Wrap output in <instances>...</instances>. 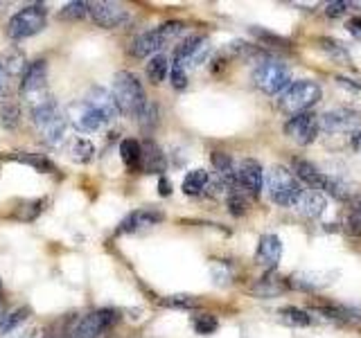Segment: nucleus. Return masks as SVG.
Masks as SVG:
<instances>
[{
    "instance_id": "nucleus-27",
    "label": "nucleus",
    "mask_w": 361,
    "mask_h": 338,
    "mask_svg": "<svg viewBox=\"0 0 361 338\" xmlns=\"http://www.w3.org/2000/svg\"><path fill=\"white\" fill-rule=\"evenodd\" d=\"M27 315H30V309H27V307H20V309H16V311L7 313L5 318H3V325H0V332H3V334H9V332L18 330V327H20L23 323H25Z\"/></svg>"
},
{
    "instance_id": "nucleus-21",
    "label": "nucleus",
    "mask_w": 361,
    "mask_h": 338,
    "mask_svg": "<svg viewBox=\"0 0 361 338\" xmlns=\"http://www.w3.org/2000/svg\"><path fill=\"white\" fill-rule=\"evenodd\" d=\"M208 172H203V169H192L190 174H185L183 178V194L188 196H199L203 189L208 187Z\"/></svg>"
},
{
    "instance_id": "nucleus-29",
    "label": "nucleus",
    "mask_w": 361,
    "mask_h": 338,
    "mask_svg": "<svg viewBox=\"0 0 361 338\" xmlns=\"http://www.w3.org/2000/svg\"><path fill=\"white\" fill-rule=\"evenodd\" d=\"M192 327H195V332H197V334L208 336V334H214V332H217L219 323H217V318H214L212 313H201V315H197L195 320H192Z\"/></svg>"
},
{
    "instance_id": "nucleus-24",
    "label": "nucleus",
    "mask_w": 361,
    "mask_h": 338,
    "mask_svg": "<svg viewBox=\"0 0 361 338\" xmlns=\"http://www.w3.org/2000/svg\"><path fill=\"white\" fill-rule=\"evenodd\" d=\"M0 63L5 65V70L9 73V77H16L18 73L25 75V70H27V65H25V56H23V52H18V50L7 52V54L3 56V59H0Z\"/></svg>"
},
{
    "instance_id": "nucleus-28",
    "label": "nucleus",
    "mask_w": 361,
    "mask_h": 338,
    "mask_svg": "<svg viewBox=\"0 0 361 338\" xmlns=\"http://www.w3.org/2000/svg\"><path fill=\"white\" fill-rule=\"evenodd\" d=\"M90 11V5L84 3V0H75V3H68L61 11H59V18L61 20H79L84 18Z\"/></svg>"
},
{
    "instance_id": "nucleus-30",
    "label": "nucleus",
    "mask_w": 361,
    "mask_h": 338,
    "mask_svg": "<svg viewBox=\"0 0 361 338\" xmlns=\"http://www.w3.org/2000/svg\"><path fill=\"white\" fill-rule=\"evenodd\" d=\"M210 163L212 167L217 169L219 176H228L235 172V167H233V158L226 154V151H212L210 154Z\"/></svg>"
},
{
    "instance_id": "nucleus-22",
    "label": "nucleus",
    "mask_w": 361,
    "mask_h": 338,
    "mask_svg": "<svg viewBox=\"0 0 361 338\" xmlns=\"http://www.w3.org/2000/svg\"><path fill=\"white\" fill-rule=\"evenodd\" d=\"M169 59L165 54H156V56H152L149 59V63H147V77H149V82L152 84H163L165 82V77H167V73H169Z\"/></svg>"
},
{
    "instance_id": "nucleus-35",
    "label": "nucleus",
    "mask_w": 361,
    "mask_h": 338,
    "mask_svg": "<svg viewBox=\"0 0 361 338\" xmlns=\"http://www.w3.org/2000/svg\"><path fill=\"white\" fill-rule=\"evenodd\" d=\"M169 82L176 90H183L188 86V73H185V65L180 61H174L172 68H169Z\"/></svg>"
},
{
    "instance_id": "nucleus-13",
    "label": "nucleus",
    "mask_w": 361,
    "mask_h": 338,
    "mask_svg": "<svg viewBox=\"0 0 361 338\" xmlns=\"http://www.w3.org/2000/svg\"><path fill=\"white\" fill-rule=\"evenodd\" d=\"M66 118L77 131H82V133H95L106 124L104 115H102L97 108L90 106L86 99H79L75 104L68 106Z\"/></svg>"
},
{
    "instance_id": "nucleus-3",
    "label": "nucleus",
    "mask_w": 361,
    "mask_h": 338,
    "mask_svg": "<svg viewBox=\"0 0 361 338\" xmlns=\"http://www.w3.org/2000/svg\"><path fill=\"white\" fill-rule=\"evenodd\" d=\"M267 189L271 194V201L278 203L282 208H296V203L302 196V185L300 180L293 176L287 167L276 165L267 176Z\"/></svg>"
},
{
    "instance_id": "nucleus-25",
    "label": "nucleus",
    "mask_w": 361,
    "mask_h": 338,
    "mask_svg": "<svg viewBox=\"0 0 361 338\" xmlns=\"http://www.w3.org/2000/svg\"><path fill=\"white\" fill-rule=\"evenodd\" d=\"M11 161H18V163H25L30 167H34L37 172H54V165L43 156H34V154H14L9 156Z\"/></svg>"
},
{
    "instance_id": "nucleus-7",
    "label": "nucleus",
    "mask_w": 361,
    "mask_h": 338,
    "mask_svg": "<svg viewBox=\"0 0 361 338\" xmlns=\"http://www.w3.org/2000/svg\"><path fill=\"white\" fill-rule=\"evenodd\" d=\"M45 20H48V9L43 5H27L9 18L7 37L11 41H25L45 27Z\"/></svg>"
},
{
    "instance_id": "nucleus-9",
    "label": "nucleus",
    "mask_w": 361,
    "mask_h": 338,
    "mask_svg": "<svg viewBox=\"0 0 361 338\" xmlns=\"http://www.w3.org/2000/svg\"><path fill=\"white\" fill-rule=\"evenodd\" d=\"M20 93L23 99L27 101L30 108L43 104V101L50 99L48 93V65L45 61H34L27 65L25 75H23V82H20Z\"/></svg>"
},
{
    "instance_id": "nucleus-31",
    "label": "nucleus",
    "mask_w": 361,
    "mask_h": 338,
    "mask_svg": "<svg viewBox=\"0 0 361 338\" xmlns=\"http://www.w3.org/2000/svg\"><path fill=\"white\" fill-rule=\"evenodd\" d=\"M228 210H231L233 217H242V214H246L248 201H246L242 189H231L228 192Z\"/></svg>"
},
{
    "instance_id": "nucleus-12",
    "label": "nucleus",
    "mask_w": 361,
    "mask_h": 338,
    "mask_svg": "<svg viewBox=\"0 0 361 338\" xmlns=\"http://www.w3.org/2000/svg\"><path fill=\"white\" fill-rule=\"evenodd\" d=\"M90 18H93L95 25L104 27V30H118L122 25H127L131 20L129 11L124 9L120 3H111V0H99V3H90Z\"/></svg>"
},
{
    "instance_id": "nucleus-16",
    "label": "nucleus",
    "mask_w": 361,
    "mask_h": 338,
    "mask_svg": "<svg viewBox=\"0 0 361 338\" xmlns=\"http://www.w3.org/2000/svg\"><path fill=\"white\" fill-rule=\"evenodd\" d=\"M282 257V242L280 237L276 234H262L257 242V251H255V262L267 268V270H274Z\"/></svg>"
},
{
    "instance_id": "nucleus-14",
    "label": "nucleus",
    "mask_w": 361,
    "mask_h": 338,
    "mask_svg": "<svg viewBox=\"0 0 361 338\" xmlns=\"http://www.w3.org/2000/svg\"><path fill=\"white\" fill-rule=\"evenodd\" d=\"M235 176H237V187H242L244 194L259 199L262 194V187H264V172H262V165L253 158H246V161L240 163V167L235 169Z\"/></svg>"
},
{
    "instance_id": "nucleus-45",
    "label": "nucleus",
    "mask_w": 361,
    "mask_h": 338,
    "mask_svg": "<svg viewBox=\"0 0 361 338\" xmlns=\"http://www.w3.org/2000/svg\"><path fill=\"white\" fill-rule=\"evenodd\" d=\"M20 338H43V334H41V330H32L27 334H23Z\"/></svg>"
},
{
    "instance_id": "nucleus-18",
    "label": "nucleus",
    "mask_w": 361,
    "mask_h": 338,
    "mask_svg": "<svg viewBox=\"0 0 361 338\" xmlns=\"http://www.w3.org/2000/svg\"><path fill=\"white\" fill-rule=\"evenodd\" d=\"M84 99H86L93 108H97V111L102 113V115H104L106 122L116 120V118L120 115L116 99H113V93H109V90H104V88H99V86L90 88V90H88V95H86Z\"/></svg>"
},
{
    "instance_id": "nucleus-39",
    "label": "nucleus",
    "mask_w": 361,
    "mask_h": 338,
    "mask_svg": "<svg viewBox=\"0 0 361 338\" xmlns=\"http://www.w3.org/2000/svg\"><path fill=\"white\" fill-rule=\"evenodd\" d=\"M319 43L323 45V50L332 52L334 56H345V50H343V45H341V43H336V41H332V39H319Z\"/></svg>"
},
{
    "instance_id": "nucleus-44",
    "label": "nucleus",
    "mask_w": 361,
    "mask_h": 338,
    "mask_svg": "<svg viewBox=\"0 0 361 338\" xmlns=\"http://www.w3.org/2000/svg\"><path fill=\"white\" fill-rule=\"evenodd\" d=\"M350 146H353L355 151H361V131H357L353 138H350Z\"/></svg>"
},
{
    "instance_id": "nucleus-10",
    "label": "nucleus",
    "mask_w": 361,
    "mask_h": 338,
    "mask_svg": "<svg viewBox=\"0 0 361 338\" xmlns=\"http://www.w3.org/2000/svg\"><path fill=\"white\" fill-rule=\"evenodd\" d=\"M116 320H118V313L113 309L90 311L77 320V325L71 332V338H99Z\"/></svg>"
},
{
    "instance_id": "nucleus-2",
    "label": "nucleus",
    "mask_w": 361,
    "mask_h": 338,
    "mask_svg": "<svg viewBox=\"0 0 361 338\" xmlns=\"http://www.w3.org/2000/svg\"><path fill=\"white\" fill-rule=\"evenodd\" d=\"M113 99H116L118 111L122 115L138 118L147 106V95L140 79L129 70H120L113 77Z\"/></svg>"
},
{
    "instance_id": "nucleus-32",
    "label": "nucleus",
    "mask_w": 361,
    "mask_h": 338,
    "mask_svg": "<svg viewBox=\"0 0 361 338\" xmlns=\"http://www.w3.org/2000/svg\"><path fill=\"white\" fill-rule=\"evenodd\" d=\"M280 318L289 323V325H296V327H307L312 323V318L305 311L296 309V307H285V309H280Z\"/></svg>"
},
{
    "instance_id": "nucleus-36",
    "label": "nucleus",
    "mask_w": 361,
    "mask_h": 338,
    "mask_svg": "<svg viewBox=\"0 0 361 338\" xmlns=\"http://www.w3.org/2000/svg\"><path fill=\"white\" fill-rule=\"evenodd\" d=\"M138 120H140V124H142V129L147 131V129H154L156 127V122H158V108H156V104H152V101H147V106H145V111L138 115Z\"/></svg>"
},
{
    "instance_id": "nucleus-37",
    "label": "nucleus",
    "mask_w": 361,
    "mask_h": 338,
    "mask_svg": "<svg viewBox=\"0 0 361 338\" xmlns=\"http://www.w3.org/2000/svg\"><path fill=\"white\" fill-rule=\"evenodd\" d=\"M163 304H167V307H174V309H195L197 300L192 296H169V298L163 300Z\"/></svg>"
},
{
    "instance_id": "nucleus-43",
    "label": "nucleus",
    "mask_w": 361,
    "mask_h": 338,
    "mask_svg": "<svg viewBox=\"0 0 361 338\" xmlns=\"http://www.w3.org/2000/svg\"><path fill=\"white\" fill-rule=\"evenodd\" d=\"M158 192H161V196H169V194H172V183H169L165 176L158 180Z\"/></svg>"
},
{
    "instance_id": "nucleus-6",
    "label": "nucleus",
    "mask_w": 361,
    "mask_h": 338,
    "mask_svg": "<svg viewBox=\"0 0 361 338\" xmlns=\"http://www.w3.org/2000/svg\"><path fill=\"white\" fill-rule=\"evenodd\" d=\"M291 169H293V176H296L298 180H302L305 185H310L312 189L325 192V194H330V196H334L338 201L348 199V189L341 183H336L334 178L323 174L319 167L312 165L310 161H305V158H293Z\"/></svg>"
},
{
    "instance_id": "nucleus-33",
    "label": "nucleus",
    "mask_w": 361,
    "mask_h": 338,
    "mask_svg": "<svg viewBox=\"0 0 361 338\" xmlns=\"http://www.w3.org/2000/svg\"><path fill=\"white\" fill-rule=\"evenodd\" d=\"M93 154H95V146L90 144L88 140H84V138L75 140V144H73V158H75L77 163H88L90 158H93Z\"/></svg>"
},
{
    "instance_id": "nucleus-17",
    "label": "nucleus",
    "mask_w": 361,
    "mask_h": 338,
    "mask_svg": "<svg viewBox=\"0 0 361 338\" xmlns=\"http://www.w3.org/2000/svg\"><path fill=\"white\" fill-rule=\"evenodd\" d=\"M163 219H165L163 212H158L154 208L133 210L129 217L120 223V232H135V230H142V228H152V225L161 223Z\"/></svg>"
},
{
    "instance_id": "nucleus-15",
    "label": "nucleus",
    "mask_w": 361,
    "mask_h": 338,
    "mask_svg": "<svg viewBox=\"0 0 361 338\" xmlns=\"http://www.w3.org/2000/svg\"><path fill=\"white\" fill-rule=\"evenodd\" d=\"M319 122H321V129L330 133L353 131L361 124V113L355 108H334V111H327L323 118H319Z\"/></svg>"
},
{
    "instance_id": "nucleus-19",
    "label": "nucleus",
    "mask_w": 361,
    "mask_h": 338,
    "mask_svg": "<svg viewBox=\"0 0 361 338\" xmlns=\"http://www.w3.org/2000/svg\"><path fill=\"white\" fill-rule=\"evenodd\" d=\"M296 208L305 214V217L316 219V217H321L325 210V196L316 189H305L300 201L296 203Z\"/></svg>"
},
{
    "instance_id": "nucleus-34",
    "label": "nucleus",
    "mask_w": 361,
    "mask_h": 338,
    "mask_svg": "<svg viewBox=\"0 0 361 338\" xmlns=\"http://www.w3.org/2000/svg\"><path fill=\"white\" fill-rule=\"evenodd\" d=\"M285 291V284H280V282H269V280H262L259 284H255L253 293L259 298H274L278 293Z\"/></svg>"
},
{
    "instance_id": "nucleus-40",
    "label": "nucleus",
    "mask_w": 361,
    "mask_h": 338,
    "mask_svg": "<svg viewBox=\"0 0 361 338\" xmlns=\"http://www.w3.org/2000/svg\"><path fill=\"white\" fill-rule=\"evenodd\" d=\"M345 9H348V3H341V0H336V3H330V5L325 7V14L330 16V18H336V16H341Z\"/></svg>"
},
{
    "instance_id": "nucleus-26",
    "label": "nucleus",
    "mask_w": 361,
    "mask_h": 338,
    "mask_svg": "<svg viewBox=\"0 0 361 338\" xmlns=\"http://www.w3.org/2000/svg\"><path fill=\"white\" fill-rule=\"evenodd\" d=\"M0 124H3L5 129H16L20 124V106L11 104V101H7V104L0 106Z\"/></svg>"
},
{
    "instance_id": "nucleus-23",
    "label": "nucleus",
    "mask_w": 361,
    "mask_h": 338,
    "mask_svg": "<svg viewBox=\"0 0 361 338\" xmlns=\"http://www.w3.org/2000/svg\"><path fill=\"white\" fill-rule=\"evenodd\" d=\"M142 167L149 169V172H163L165 156L154 142H145V146H142Z\"/></svg>"
},
{
    "instance_id": "nucleus-8",
    "label": "nucleus",
    "mask_w": 361,
    "mask_h": 338,
    "mask_svg": "<svg viewBox=\"0 0 361 338\" xmlns=\"http://www.w3.org/2000/svg\"><path fill=\"white\" fill-rule=\"evenodd\" d=\"M321 99V86L310 79H300V82L291 84L280 97V108L291 115H298V113H307L316 101Z\"/></svg>"
},
{
    "instance_id": "nucleus-38",
    "label": "nucleus",
    "mask_w": 361,
    "mask_h": 338,
    "mask_svg": "<svg viewBox=\"0 0 361 338\" xmlns=\"http://www.w3.org/2000/svg\"><path fill=\"white\" fill-rule=\"evenodd\" d=\"M208 52H210V45H208V41H206V39H203V43L199 45L197 50H195V54L190 56L185 65H199V63H203V61H206Z\"/></svg>"
},
{
    "instance_id": "nucleus-20",
    "label": "nucleus",
    "mask_w": 361,
    "mask_h": 338,
    "mask_svg": "<svg viewBox=\"0 0 361 338\" xmlns=\"http://www.w3.org/2000/svg\"><path fill=\"white\" fill-rule=\"evenodd\" d=\"M120 156L124 165H127L129 169H140L142 167V144L138 140H122L120 144Z\"/></svg>"
},
{
    "instance_id": "nucleus-41",
    "label": "nucleus",
    "mask_w": 361,
    "mask_h": 338,
    "mask_svg": "<svg viewBox=\"0 0 361 338\" xmlns=\"http://www.w3.org/2000/svg\"><path fill=\"white\" fill-rule=\"evenodd\" d=\"M9 73L5 70V65L0 63V97H7L9 95Z\"/></svg>"
},
{
    "instance_id": "nucleus-4",
    "label": "nucleus",
    "mask_w": 361,
    "mask_h": 338,
    "mask_svg": "<svg viewBox=\"0 0 361 338\" xmlns=\"http://www.w3.org/2000/svg\"><path fill=\"white\" fill-rule=\"evenodd\" d=\"M183 23L180 20H169L158 25L156 30L142 32L140 37H135V41L131 43V54L138 56V59H145V56H156L165 48V43L174 41L180 32H183Z\"/></svg>"
},
{
    "instance_id": "nucleus-1",
    "label": "nucleus",
    "mask_w": 361,
    "mask_h": 338,
    "mask_svg": "<svg viewBox=\"0 0 361 338\" xmlns=\"http://www.w3.org/2000/svg\"><path fill=\"white\" fill-rule=\"evenodd\" d=\"M30 118L34 127H37L41 140L48 146H59L66 140L68 118L63 115L59 104L52 97L48 101H43V104L30 108Z\"/></svg>"
},
{
    "instance_id": "nucleus-5",
    "label": "nucleus",
    "mask_w": 361,
    "mask_h": 338,
    "mask_svg": "<svg viewBox=\"0 0 361 338\" xmlns=\"http://www.w3.org/2000/svg\"><path fill=\"white\" fill-rule=\"evenodd\" d=\"M253 84L262 90L264 95H280L291 86L289 68L278 59H264L253 68Z\"/></svg>"
},
{
    "instance_id": "nucleus-42",
    "label": "nucleus",
    "mask_w": 361,
    "mask_h": 338,
    "mask_svg": "<svg viewBox=\"0 0 361 338\" xmlns=\"http://www.w3.org/2000/svg\"><path fill=\"white\" fill-rule=\"evenodd\" d=\"M348 32L353 34V37L361 39V16H353L348 20Z\"/></svg>"
},
{
    "instance_id": "nucleus-11",
    "label": "nucleus",
    "mask_w": 361,
    "mask_h": 338,
    "mask_svg": "<svg viewBox=\"0 0 361 338\" xmlns=\"http://www.w3.org/2000/svg\"><path fill=\"white\" fill-rule=\"evenodd\" d=\"M321 131V122L319 115L314 113H298V115H291L285 124V135L291 138L296 144L307 146L316 140V135Z\"/></svg>"
}]
</instances>
